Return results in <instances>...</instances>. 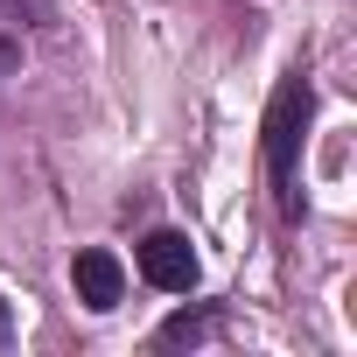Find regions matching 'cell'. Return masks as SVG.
<instances>
[{
    "label": "cell",
    "mask_w": 357,
    "mask_h": 357,
    "mask_svg": "<svg viewBox=\"0 0 357 357\" xmlns=\"http://www.w3.org/2000/svg\"><path fill=\"white\" fill-rule=\"evenodd\" d=\"M308 77L294 70V77H280V91H273V105H266V168H273V197H280V211L294 218L301 211V197H294V161H301V133H308Z\"/></svg>",
    "instance_id": "1"
},
{
    "label": "cell",
    "mask_w": 357,
    "mask_h": 357,
    "mask_svg": "<svg viewBox=\"0 0 357 357\" xmlns=\"http://www.w3.org/2000/svg\"><path fill=\"white\" fill-rule=\"evenodd\" d=\"M197 252H190V238L183 231H147L140 238V280L147 287H161V294H190L197 287Z\"/></svg>",
    "instance_id": "2"
},
{
    "label": "cell",
    "mask_w": 357,
    "mask_h": 357,
    "mask_svg": "<svg viewBox=\"0 0 357 357\" xmlns=\"http://www.w3.org/2000/svg\"><path fill=\"white\" fill-rule=\"evenodd\" d=\"M70 280H77V301H84V308H98V315H105V308H119V294H126V266H119L112 252H98V245L70 259Z\"/></svg>",
    "instance_id": "3"
},
{
    "label": "cell",
    "mask_w": 357,
    "mask_h": 357,
    "mask_svg": "<svg viewBox=\"0 0 357 357\" xmlns=\"http://www.w3.org/2000/svg\"><path fill=\"white\" fill-rule=\"evenodd\" d=\"M225 329V308H175L161 329H154V343L161 350H183V343H211Z\"/></svg>",
    "instance_id": "4"
},
{
    "label": "cell",
    "mask_w": 357,
    "mask_h": 357,
    "mask_svg": "<svg viewBox=\"0 0 357 357\" xmlns=\"http://www.w3.org/2000/svg\"><path fill=\"white\" fill-rule=\"evenodd\" d=\"M22 63V36H15V22H0V77H8Z\"/></svg>",
    "instance_id": "5"
},
{
    "label": "cell",
    "mask_w": 357,
    "mask_h": 357,
    "mask_svg": "<svg viewBox=\"0 0 357 357\" xmlns=\"http://www.w3.org/2000/svg\"><path fill=\"white\" fill-rule=\"evenodd\" d=\"M8 336H15V308H8V301H0V343H8Z\"/></svg>",
    "instance_id": "6"
},
{
    "label": "cell",
    "mask_w": 357,
    "mask_h": 357,
    "mask_svg": "<svg viewBox=\"0 0 357 357\" xmlns=\"http://www.w3.org/2000/svg\"><path fill=\"white\" fill-rule=\"evenodd\" d=\"M29 8H36V0H29ZM0 15H22V0H0Z\"/></svg>",
    "instance_id": "7"
}]
</instances>
